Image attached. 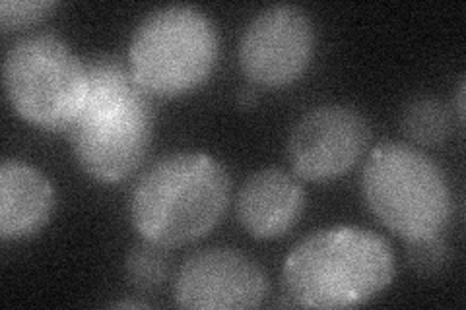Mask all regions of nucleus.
<instances>
[{
  "label": "nucleus",
  "mask_w": 466,
  "mask_h": 310,
  "mask_svg": "<svg viewBox=\"0 0 466 310\" xmlns=\"http://www.w3.org/2000/svg\"><path fill=\"white\" fill-rule=\"evenodd\" d=\"M87 92L66 130L80 167L99 183H119L144 161L152 142L154 109L128 65L115 56L84 61Z\"/></svg>",
  "instance_id": "1"
},
{
  "label": "nucleus",
  "mask_w": 466,
  "mask_h": 310,
  "mask_svg": "<svg viewBox=\"0 0 466 310\" xmlns=\"http://www.w3.org/2000/svg\"><path fill=\"white\" fill-rule=\"evenodd\" d=\"M229 176L202 152L166 155L142 175L130 219L146 243L173 248L195 243L220 224L229 204Z\"/></svg>",
  "instance_id": "2"
},
{
  "label": "nucleus",
  "mask_w": 466,
  "mask_h": 310,
  "mask_svg": "<svg viewBox=\"0 0 466 310\" xmlns=\"http://www.w3.org/2000/svg\"><path fill=\"white\" fill-rule=\"evenodd\" d=\"M395 277V255L377 233L330 227L305 237L286 258L288 297L305 308H350L371 301Z\"/></svg>",
  "instance_id": "3"
},
{
  "label": "nucleus",
  "mask_w": 466,
  "mask_h": 310,
  "mask_svg": "<svg viewBox=\"0 0 466 310\" xmlns=\"http://www.w3.org/2000/svg\"><path fill=\"white\" fill-rule=\"evenodd\" d=\"M363 198L381 224L408 243L441 237L451 190L440 165L416 147L383 142L363 169Z\"/></svg>",
  "instance_id": "4"
},
{
  "label": "nucleus",
  "mask_w": 466,
  "mask_h": 310,
  "mask_svg": "<svg viewBox=\"0 0 466 310\" xmlns=\"http://www.w3.org/2000/svg\"><path fill=\"white\" fill-rule=\"evenodd\" d=\"M218 58V32L195 6L171 5L150 12L128 45V68L142 90L177 97L208 80Z\"/></svg>",
  "instance_id": "5"
},
{
  "label": "nucleus",
  "mask_w": 466,
  "mask_h": 310,
  "mask_svg": "<svg viewBox=\"0 0 466 310\" xmlns=\"http://www.w3.org/2000/svg\"><path fill=\"white\" fill-rule=\"evenodd\" d=\"M5 92L24 121L43 130H68L78 116L87 74L84 61L51 34L18 39L3 65Z\"/></svg>",
  "instance_id": "6"
},
{
  "label": "nucleus",
  "mask_w": 466,
  "mask_h": 310,
  "mask_svg": "<svg viewBox=\"0 0 466 310\" xmlns=\"http://www.w3.org/2000/svg\"><path fill=\"white\" fill-rule=\"evenodd\" d=\"M315 51L309 14L294 5L268 6L245 27L239 66L253 84L284 87L308 70Z\"/></svg>",
  "instance_id": "7"
},
{
  "label": "nucleus",
  "mask_w": 466,
  "mask_h": 310,
  "mask_svg": "<svg viewBox=\"0 0 466 310\" xmlns=\"http://www.w3.org/2000/svg\"><path fill=\"white\" fill-rule=\"evenodd\" d=\"M371 130L358 109L320 105L305 113L288 140V157L303 181L325 183L352 169L366 152Z\"/></svg>",
  "instance_id": "8"
},
{
  "label": "nucleus",
  "mask_w": 466,
  "mask_h": 310,
  "mask_svg": "<svg viewBox=\"0 0 466 310\" xmlns=\"http://www.w3.org/2000/svg\"><path fill=\"white\" fill-rule=\"evenodd\" d=\"M267 293V274L233 248L200 250L185 260L175 282V301L191 310L257 308Z\"/></svg>",
  "instance_id": "9"
},
{
  "label": "nucleus",
  "mask_w": 466,
  "mask_h": 310,
  "mask_svg": "<svg viewBox=\"0 0 466 310\" xmlns=\"http://www.w3.org/2000/svg\"><path fill=\"white\" fill-rule=\"evenodd\" d=\"M238 219L255 239H279L296 227L305 210L303 186L284 169L253 173L238 195Z\"/></svg>",
  "instance_id": "10"
},
{
  "label": "nucleus",
  "mask_w": 466,
  "mask_h": 310,
  "mask_svg": "<svg viewBox=\"0 0 466 310\" xmlns=\"http://www.w3.org/2000/svg\"><path fill=\"white\" fill-rule=\"evenodd\" d=\"M55 192L49 179L24 161L8 159L0 167V237H34L49 221Z\"/></svg>",
  "instance_id": "11"
},
{
  "label": "nucleus",
  "mask_w": 466,
  "mask_h": 310,
  "mask_svg": "<svg viewBox=\"0 0 466 310\" xmlns=\"http://www.w3.org/2000/svg\"><path fill=\"white\" fill-rule=\"evenodd\" d=\"M404 135L424 145H437L451 135V115L440 99L418 97L402 111Z\"/></svg>",
  "instance_id": "12"
},
{
  "label": "nucleus",
  "mask_w": 466,
  "mask_h": 310,
  "mask_svg": "<svg viewBox=\"0 0 466 310\" xmlns=\"http://www.w3.org/2000/svg\"><path fill=\"white\" fill-rule=\"evenodd\" d=\"M164 246L146 243L137 246L127 260V275L137 289H154L167 275V260Z\"/></svg>",
  "instance_id": "13"
},
{
  "label": "nucleus",
  "mask_w": 466,
  "mask_h": 310,
  "mask_svg": "<svg viewBox=\"0 0 466 310\" xmlns=\"http://www.w3.org/2000/svg\"><path fill=\"white\" fill-rule=\"evenodd\" d=\"M55 8L56 3L53 0H3L0 3V27L5 32L27 27L49 16Z\"/></svg>",
  "instance_id": "14"
},
{
  "label": "nucleus",
  "mask_w": 466,
  "mask_h": 310,
  "mask_svg": "<svg viewBox=\"0 0 466 310\" xmlns=\"http://www.w3.org/2000/svg\"><path fill=\"white\" fill-rule=\"evenodd\" d=\"M443 256H445V246L440 237L410 243L412 264H416L421 270H435L437 265L443 264Z\"/></svg>",
  "instance_id": "15"
},
{
  "label": "nucleus",
  "mask_w": 466,
  "mask_h": 310,
  "mask_svg": "<svg viewBox=\"0 0 466 310\" xmlns=\"http://www.w3.org/2000/svg\"><path fill=\"white\" fill-rule=\"evenodd\" d=\"M255 101H257V92H255V90H251V87H241L239 94H238V103H239V107H243V109H251V107L255 105Z\"/></svg>",
  "instance_id": "16"
},
{
  "label": "nucleus",
  "mask_w": 466,
  "mask_h": 310,
  "mask_svg": "<svg viewBox=\"0 0 466 310\" xmlns=\"http://www.w3.org/2000/svg\"><path fill=\"white\" fill-rule=\"evenodd\" d=\"M457 111H459V123H464V80L461 82V87H459V103H457Z\"/></svg>",
  "instance_id": "17"
}]
</instances>
